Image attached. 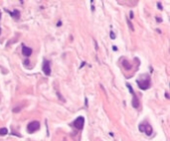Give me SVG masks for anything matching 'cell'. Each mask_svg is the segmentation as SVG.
Instances as JSON below:
<instances>
[{"label": "cell", "mask_w": 170, "mask_h": 141, "mask_svg": "<svg viewBox=\"0 0 170 141\" xmlns=\"http://www.w3.org/2000/svg\"><path fill=\"white\" fill-rule=\"evenodd\" d=\"M39 128H40V123H39V121H32V122H30L27 125V130L30 133L35 132V131L38 130Z\"/></svg>", "instance_id": "1"}, {"label": "cell", "mask_w": 170, "mask_h": 141, "mask_svg": "<svg viewBox=\"0 0 170 141\" xmlns=\"http://www.w3.org/2000/svg\"><path fill=\"white\" fill-rule=\"evenodd\" d=\"M84 124H85V118L83 117V116H79V117L74 121V126L79 130L84 128Z\"/></svg>", "instance_id": "2"}, {"label": "cell", "mask_w": 170, "mask_h": 141, "mask_svg": "<svg viewBox=\"0 0 170 141\" xmlns=\"http://www.w3.org/2000/svg\"><path fill=\"white\" fill-rule=\"evenodd\" d=\"M42 69H43V72H44V74L46 76H50L51 75V64H50L49 61H47V60L44 61Z\"/></svg>", "instance_id": "3"}, {"label": "cell", "mask_w": 170, "mask_h": 141, "mask_svg": "<svg viewBox=\"0 0 170 141\" xmlns=\"http://www.w3.org/2000/svg\"><path fill=\"white\" fill-rule=\"evenodd\" d=\"M149 79L146 81V80H144V81H140V80H137V85L138 86L140 87L141 90H146L149 87V85H150V82H149Z\"/></svg>", "instance_id": "4"}, {"label": "cell", "mask_w": 170, "mask_h": 141, "mask_svg": "<svg viewBox=\"0 0 170 141\" xmlns=\"http://www.w3.org/2000/svg\"><path fill=\"white\" fill-rule=\"evenodd\" d=\"M22 54L24 56H26V57L31 56L32 55V49H31V48H29V47L23 46V48H22Z\"/></svg>", "instance_id": "5"}, {"label": "cell", "mask_w": 170, "mask_h": 141, "mask_svg": "<svg viewBox=\"0 0 170 141\" xmlns=\"http://www.w3.org/2000/svg\"><path fill=\"white\" fill-rule=\"evenodd\" d=\"M138 105H139L138 98H137V96L135 95V94H133V98H132V106H133L134 108H137Z\"/></svg>", "instance_id": "6"}, {"label": "cell", "mask_w": 170, "mask_h": 141, "mask_svg": "<svg viewBox=\"0 0 170 141\" xmlns=\"http://www.w3.org/2000/svg\"><path fill=\"white\" fill-rule=\"evenodd\" d=\"M9 14H10L11 16H13L15 19H18V18H19V16H20V13H19V11H18V10H15L14 12H9Z\"/></svg>", "instance_id": "7"}, {"label": "cell", "mask_w": 170, "mask_h": 141, "mask_svg": "<svg viewBox=\"0 0 170 141\" xmlns=\"http://www.w3.org/2000/svg\"><path fill=\"white\" fill-rule=\"evenodd\" d=\"M122 65L124 66V68H125L126 70H129L130 68H131L130 64H128V62H127V61H125V60H123V61H122Z\"/></svg>", "instance_id": "8"}, {"label": "cell", "mask_w": 170, "mask_h": 141, "mask_svg": "<svg viewBox=\"0 0 170 141\" xmlns=\"http://www.w3.org/2000/svg\"><path fill=\"white\" fill-rule=\"evenodd\" d=\"M8 133V130H7V128H0V135H6Z\"/></svg>", "instance_id": "9"}, {"label": "cell", "mask_w": 170, "mask_h": 141, "mask_svg": "<svg viewBox=\"0 0 170 141\" xmlns=\"http://www.w3.org/2000/svg\"><path fill=\"white\" fill-rule=\"evenodd\" d=\"M126 86H127V87H128V90H129V91H130V92H131V94H134V92H133V90H132V87H131V86H130V85H129V84H126Z\"/></svg>", "instance_id": "10"}, {"label": "cell", "mask_w": 170, "mask_h": 141, "mask_svg": "<svg viewBox=\"0 0 170 141\" xmlns=\"http://www.w3.org/2000/svg\"><path fill=\"white\" fill-rule=\"evenodd\" d=\"M110 38H111V39H114V38H115V36H114V34H113V31L110 32Z\"/></svg>", "instance_id": "11"}, {"label": "cell", "mask_w": 170, "mask_h": 141, "mask_svg": "<svg viewBox=\"0 0 170 141\" xmlns=\"http://www.w3.org/2000/svg\"><path fill=\"white\" fill-rule=\"evenodd\" d=\"M157 6H158V8L160 9V10H162V6H161V4H160V2L157 3Z\"/></svg>", "instance_id": "12"}, {"label": "cell", "mask_w": 170, "mask_h": 141, "mask_svg": "<svg viewBox=\"0 0 170 141\" xmlns=\"http://www.w3.org/2000/svg\"><path fill=\"white\" fill-rule=\"evenodd\" d=\"M129 16H130V19H132V18H133V12H132V11H130V12H129Z\"/></svg>", "instance_id": "13"}, {"label": "cell", "mask_w": 170, "mask_h": 141, "mask_svg": "<svg viewBox=\"0 0 170 141\" xmlns=\"http://www.w3.org/2000/svg\"><path fill=\"white\" fill-rule=\"evenodd\" d=\"M85 65H86V62H83L82 64H81V67H80V68H83V67H84Z\"/></svg>", "instance_id": "14"}, {"label": "cell", "mask_w": 170, "mask_h": 141, "mask_svg": "<svg viewBox=\"0 0 170 141\" xmlns=\"http://www.w3.org/2000/svg\"><path fill=\"white\" fill-rule=\"evenodd\" d=\"M61 25H62V22H61V21H59V22L57 23V26H58V27H59V26H61Z\"/></svg>", "instance_id": "15"}, {"label": "cell", "mask_w": 170, "mask_h": 141, "mask_svg": "<svg viewBox=\"0 0 170 141\" xmlns=\"http://www.w3.org/2000/svg\"><path fill=\"white\" fill-rule=\"evenodd\" d=\"M24 63H25V65H28V64H29V60H26Z\"/></svg>", "instance_id": "16"}, {"label": "cell", "mask_w": 170, "mask_h": 141, "mask_svg": "<svg viewBox=\"0 0 170 141\" xmlns=\"http://www.w3.org/2000/svg\"><path fill=\"white\" fill-rule=\"evenodd\" d=\"M113 51H116V50H118V47H114V46H113Z\"/></svg>", "instance_id": "17"}, {"label": "cell", "mask_w": 170, "mask_h": 141, "mask_svg": "<svg viewBox=\"0 0 170 141\" xmlns=\"http://www.w3.org/2000/svg\"><path fill=\"white\" fill-rule=\"evenodd\" d=\"M156 19H157V22H161V19L160 18H156Z\"/></svg>", "instance_id": "18"}, {"label": "cell", "mask_w": 170, "mask_h": 141, "mask_svg": "<svg viewBox=\"0 0 170 141\" xmlns=\"http://www.w3.org/2000/svg\"><path fill=\"white\" fill-rule=\"evenodd\" d=\"M0 19H1V11H0Z\"/></svg>", "instance_id": "19"}, {"label": "cell", "mask_w": 170, "mask_h": 141, "mask_svg": "<svg viewBox=\"0 0 170 141\" xmlns=\"http://www.w3.org/2000/svg\"><path fill=\"white\" fill-rule=\"evenodd\" d=\"M0 34H1V28H0Z\"/></svg>", "instance_id": "20"}]
</instances>
